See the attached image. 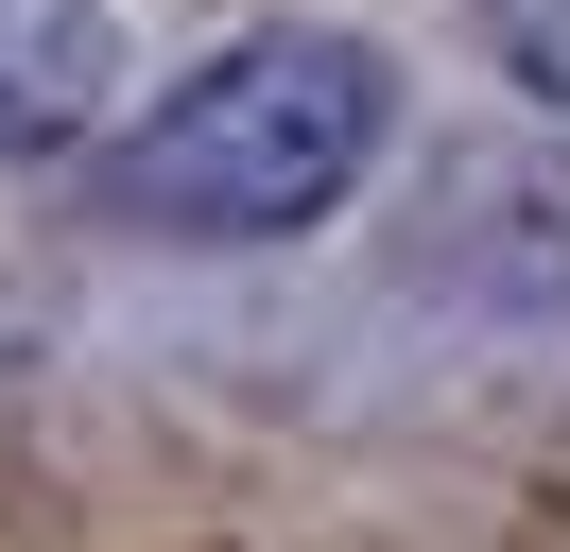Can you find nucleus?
Returning a JSON list of instances; mask_svg holds the SVG:
<instances>
[{
  "label": "nucleus",
  "mask_w": 570,
  "mask_h": 552,
  "mask_svg": "<svg viewBox=\"0 0 570 552\" xmlns=\"http://www.w3.org/2000/svg\"><path fill=\"white\" fill-rule=\"evenodd\" d=\"M397 138V69L328 18H259L225 34L190 87H156L105 156V225L139 241H294L381 172Z\"/></svg>",
  "instance_id": "1"
},
{
  "label": "nucleus",
  "mask_w": 570,
  "mask_h": 552,
  "mask_svg": "<svg viewBox=\"0 0 570 552\" xmlns=\"http://www.w3.org/2000/svg\"><path fill=\"white\" fill-rule=\"evenodd\" d=\"M466 18H484V52L519 69L535 103H570V0H466Z\"/></svg>",
  "instance_id": "3"
},
{
  "label": "nucleus",
  "mask_w": 570,
  "mask_h": 552,
  "mask_svg": "<svg viewBox=\"0 0 570 552\" xmlns=\"http://www.w3.org/2000/svg\"><path fill=\"white\" fill-rule=\"evenodd\" d=\"M121 87V18L105 0H0V156H70Z\"/></svg>",
  "instance_id": "2"
}]
</instances>
